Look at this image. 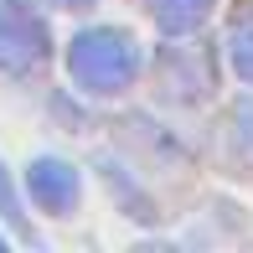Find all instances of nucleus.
Here are the masks:
<instances>
[{
	"label": "nucleus",
	"instance_id": "f257e3e1",
	"mask_svg": "<svg viewBox=\"0 0 253 253\" xmlns=\"http://www.w3.org/2000/svg\"><path fill=\"white\" fill-rule=\"evenodd\" d=\"M67 73L83 88H93V93H114V88H124L140 73V47H134L124 31H114V26L83 31V37H73V47H67Z\"/></svg>",
	"mask_w": 253,
	"mask_h": 253
},
{
	"label": "nucleus",
	"instance_id": "f03ea898",
	"mask_svg": "<svg viewBox=\"0 0 253 253\" xmlns=\"http://www.w3.org/2000/svg\"><path fill=\"white\" fill-rule=\"evenodd\" d=\"M42 52H47V21L31 5H21V0L0 5V67L5 73H26V67L42 62Z\"/></svg>",
	"mask_w": 253,
	"mask_h": 253
},
{
	"label": "nucleus",
	"instance_id": "7ed1b4c3",
	"mask_svg": "<svg viewBox=\"0 0 253 253\" xmlns=\"http://www.w3.org/2000/svg\"><path fill=\"white\" fill-rule=\"evenodd\" d=\"M26 186H31V202L42 212H67L78 202V170L67 160H57V155H42V160H31Z\"/></svg>",
	"mask_w": 253,
	"mask_h": 253
},
{
	"label": "nucleus",
	"instance_id": "20e7f679",
	"mask_svg": "<svg viewBox=\"0 0 253 253\" xmlns=\"http://www.w3.org/2000/svg\"><path fill=\"white\" fill-rule=\"evenodd\" d=\"M150 10L166 31H197L212 10V0H150Z\"/></svg>",
	"mask_w": 253,
	"mask_h": 253
},
{
	"label": "nucleus",
	"instance_id": "39448f33",
	"mask_svg": "<svg viewBox=\"0 0 253 253\" xmlns=\"http://www.w3.org/2000/svg\"><path fill=\"white\" fill-rule=\"evenodd\" d=\"M227 47H233V67H238V78H243V83H253V10L233 26V42H227Z\"/></svg>",
	"mask_w": 253,
	"mask_h": 253
},
{
	"label": "nucleus",
	"instance_id": "423d86ee",
	"mask_svg": "<svg viewBox=\"0 0 253 253\" xmlns=\"http://www.w3.org/2000/svg\"><path fill=\"white\" fill-rule=\"evenodd\" d=\"M238 150L253 160V103H243V109H238Z\"/></svg>",
	"mask_w": 253,
	"mask_h": 253
},
{
	"label": "nucleus",
	"instance_id": "0eeeda50",
	"mask_svg": "<svg viewBox=\"0 0 253 253\" xmlns=\"http://www.w3.org/2000/svg\"><path fill=\"white\" fill-rule=\"evenodd\" d=\"M0 217H5V222H21V212H16V191H10V181H5V166H0Z\"/></svg>",
	"mask_w": 253,
	"mask_h": 253
},
{
	"label": "nucleus",
	"instance_id": "6e6552de",
	"mask_svg": "<svg viewBox=\"0 0 253 253\" xmlns=\"http://www.w3.org/2000/svg\"><path fill=\"white\" fill-rule=\"evenodd\" d=\"M57 5H93V0H57Z\"/></svg>",
	"mask_w": 253,
	"mask_h": 253
}]
</instances>
